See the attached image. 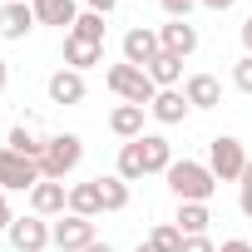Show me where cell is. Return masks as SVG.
<instances>
[{
  "instance_id": "6da1fadb",
  "label": "cell",
  "mask_w": 252,
  "mask_h": 252,
  "mask_svg": "<svg viewBox=\"0 0 252 252\" xmlns=\"http://www.w3.org/2000/svg\"><path fill=\"white\" fill-rule=\"evenodd\" d=\"M163 178H168V188H173L178 203H208V198L218 193L213 168H208V163H193V158H173V168H168Z\"/></svg>"
},
{
  "instance_id": "7a4b0ae2",
  "label": "cell",
  "mask_w": 252,
  "mask_h": 252,
  "mask_svg": "<svg viewBox=\"0 0 252 252\" xmlns=\"http://www.w3.org/2000/svg\"><path fill=\"white\" fill-rule=\"evenodd\" d=\"M79 163H84V139H79V134H50V139H45V154H40V173H45V178L64 183Z\"/></svg>"
},
{
  "instance_id": "3957f363",
  "label": "cell",
  "mask_w": 252,
  "mask_h": 252,
  "mask_svg": "<svg viewBox=\"0 0 252 252\" xmlns=\"http://www.w3.org/2000/svg\"><path fill=\"white\" fill-rule=\"evenodd\" d=\"M104 84L124 99V104H154V94H158V84L149 79V69H139V64H129V60H119V64H109L104 69Z\"/></svg>"
},
{
  "instance_id": "277c9868",
  "label": "cell",
  "mask_w": 252,
  "mask_h": 252,
  "mask_svg": "<svg viewBox=\"0 0 252 252\" xmlns=\"http://www.w3.org/2000/svg\"><path fill=\"white\" fill-rule=\"evenodd\" d=\"M208 168H213L218 183H242V168H247V149H242V139L218 134V139L208 144Z\"/></svg>"
},
{
  "instance_id": "5b68a950",
  "label": "cell",
  "mask_w": 252,
  "mask_h": 252,
  "mask_svg": "<svg viewBox=\"0 0 252 252\" xmlns=\"http://www.w3.org/2000/svg\"><path fill=\"white\" fill-rule=\"evenodd\" d=\"M50 242L60 252H84L94 237V218H79V213H60V222H50Z\"/></svg>"
},
{
  "instance_id": "8992f818",
  "label": "cell",
  "mask_w": 252,
  "mask_h": 252,
  "mask_svg": "<svg viewBox=\"0 0 252 252\" xmlns=\"http://www.w3.org/2000/svg\"><path fill=\"white\" fill-rule=\"evenodd\" d=\"M40 178H45V173H40V163H35V158H25V154H15V149H5V144H0V188L30 193Z\"/></svg>"
},
{
  "instance_id": "52a82bcc",
  "label": "cell",
  "mask_w": 252,
  "mask_h": 252,
  "mask_svg": "<svg viewBox=\"0 0 252 252\" xmlns=\"http://www.w3.org/2000/svg\"><path fill=\"white\" fill-rule=\"evenodd\" d=\"M5 237H10L15 252H45V247H50V222H45L40 213H30V218H15Z\"/></svg>"
},
{
  "instance_id": "ba28073f",
  "label": "cell",
  "mask_w": 252,
  "mask_h": 252,
  "mask_svg": "<svg viewBox=\"0 0 252 252\" xmlns=\"http://www.w3.org/2000/svg\"><path fill=\"white\" fill-rule=\"evenodd\" d=\"M158 30H149V25H134V30H124V60L129 64H139V69H149L154 60H158Z\"/></svg>"
},
{
  "instance_id": "9c48e42d",
  "label": "cell",
  "mask_w": 252,
  "mask_h": 252,
  "mask_svg": "<svg viewBox=\"0 0 252 252\" xmlns=\"http://www.w3.org/2000/svg\"><path fill=\"white\" fill-rule=\"evenodd\" d=\"M35 5H25V0H5L0 5V40H25L35 30Z\"/></svg>"
},
{
  "instance_id": "30bf717a",
  "label": "cell",
  "mask_w": 252,
  "mask_h": 252,
  "mask_svg": "<svg viewBox=\"0 0 252 252\" xmlns=\"http://www.w3.org/2000/svg\"><path fill=\"white\" fill-rule=\"evenodd\" d=\"M64 208H69V188H64V183L40 178V183L30 188V213H40V218H60Z\"/></svg>"
},
{
  "instance_id": "8fae6325",
  "label": "cell",
  "mask_w": 252,
  "mask_h": 252,
  "mask_svg": "<svg viewBox=\"0 0 252 252\" xmlns=\"http://www.w3.org/2000/svg\"><path fill=\"white\" fill-rule=\"evenodd\" d=\"M45 94H50V104H84L89 84H84V74H79V69H55V74H50V84H45Z\"/></svg>"
},
{
  "instance_id": "7c38bea8",
  "label": "cell",
  "mask_w": 252,
  "mask_h": 252,
  "mask_svg": "<svg viewBox=\"0 0 252 252\" xmlns=\"http://www.w3.org/2000/svg\"><path fill=\"white\" fill-rule=\"evenodd\" d=\"M158 45H163L168 55L188 60V55L198 50V25H188V20H168V25H158Z\"/></svg>"
},
{
  "instance_id": "4fadbf2b",
  "label": "cell",
  "mask_w": 252,
  "mask_h": 252,
  "mask_svg": "<svg viewBox=\"0 0 252 252\" xmlns=\"http://www.w3.org/2000/svg\"><path fill=\"white\" fill-rule=\"evenodd\" d=\"M30 5H35V20L40 25H55V30H74V20H79V5H74V0H30Z\"/></svg>"
},
{
  "instance_id": "5bb4252c",
  "label": "cell",
  "mask_w": 252,
  "mask_h": 252,
  "mask_svg": "<svg viewBox=\"0 0 252 252\" xmlns=\"http://www.w3.org/2000/svg\"><path fill=\"white\" fill-rule=\"evenodd\" d=\"M183 94H188L193 109H218V104H222V84H218V74H188V79H183Z\"/></svg>"
},
{
  "instance_id": "9a60e30c",
  "label": "cell",
  "mask_w": 252,
  "mask_h": 252,
  "mask_svg": "<svg viewBox=\"0 0 252 252\" xmlns=\"http://www.w3.org/2000/svg\"><path fill=\"white\" fill-rule=\"evenodd\" d=\"M188 109H193V104H188V94H183V89H158V94H154V104H149V114H154L158 124H183V119H188Z\"/></svg>"
},
{
  "instance_id": "2e32d148",
  "label": "cell",
  "mask_w": 252,
  "mask_h": 252,
  "mask_svg": "<svg viewBox=\"0 0 252 252\" xmlns=\"http://www.w3.org/2000/svg\"><path fill=\"white\" fill-rule=\"evenodd\" d=\"M144 104H119L114 114H109V129L124 139V144H134V139H144Z\"/></svg>"
},
{
  "instance_id": "e0dca14e",
  "label": "cell",
  "mask_w": 252,
  "mask_h": 252,
  "mask_svg": "<svg viewBox=\"0 0 252 252\" xmlns=\"http://www.w3.org/2000/svg\"><path fill=\"white\" fill-rule=\"evenodd\" d=\"M104 60V45H94V40H79V35H64V69H94Z\"/></svg>"
},
{
  "instance_id": "ac0fdd59",
  "label": "cell",
  "mask_w": 252,
  "mask_h": 252,
  "mask_svg": "<svg viewBox=\"0 0 252 252\" xmlns=\"http://www.w3.org/2000/svg\"><path fill=\"white\" fill-rule=\"evenodd\" d=\"M69 213H79V218H99V213H104L99 178H89V183H74V188H69Z\"/></svg>"
},
{
  "instance_id": "d6986e66",
  "label": "cell",
  "mask_w": 252,
  "mask_h": 252,
  "mask_svg": "<svg viewBox=\"0 0 252 252\" xmlns=\"http://www.w3.org/2000/svg\"><path fill=\"white\" fill-rule=\"evenodd\" d=\"M139 144H144V168H149V173H168V168H173V144H168L163 134H144Z\"/></svg>"
},
{
  "instance_id": "ffe728a7",
  "label": "cell",
  "mask_w": 252,
  "mask_h": 252,
  "mask_svg": "<svg viewBox=\"0 0 252 252\" xmlns=\"http://www.w3.org/2000/svg\"><path fill=\"white\" fill-rule=\"evenodd\" d=\"M149 79H154L158 89H178V79H183V60L168 55V50H158V60L149 64Z\"/></svg>"
},
{
  "instance_id": "44dd1931",
  "label": "cell",
  "mask_w": 252,
  "mask_h": 252,
  "mask_svg": "<svg viewBox=\"0 0 252 252\" xmlns=\"http://www.w3.org/2000/svg\"><path fill=\"white\" fill-rule=\"evenodd\" d=\"M173 222H178L183 237H203L213 218H208V203H178V218H173Z\"/></svg>"
},
{
  "instance_id": "7402d4cb",
  "label": "cell",
  "mask_w": 252,
  "mask_h": 252,
  "mask_svg": "<svg viewBox=\"0 0 252 252\" xmlns=\"http://www.w3.org/2000/svg\"><path fill=\"white\" fill-rule=\"evenodd\" d=\"M144 173H149V168H144V144L134 139V144L119 149V178H124V183H139Z\"/></svg>"
},
{
  "instance_id": "603a6c76",
  "label": "cell",
  "mask_w": 252,
  "mask_h": 252,
  "mask_svg": "<svg viewBox=\"0 0 252 252\" xmlns=\"http://www.w3.org/2000/svg\"><path fill=\"white\" fill-rule=\"evenodd\" d=\"M5 149H15V154H25V158H35L40 163V154H45V139H35L25 124H15V129L5 134Z\"/></svg>"
},
{
  "instance_id": "cb8c5ba5",
  "label": "cell",
  "mask_w": 252,
  "mask_h": 252,
  "mask_svg": "<svg viewBox=\"0 0 252 252\" xmlns=\"http://www.w3.org/2000/svg\"><path fill=\"white\" fill-rule=\"evenodd\" d=\"M99 193H104V213H124V208H129V183H124L119 173L99 178Z\"/></svg>"
},
{
  "instance_id": "d4e9b609",
  "label": "cell",
  "mask_w": 252,
  "mask_h": 252,
  "mask_svg": "<svg viewBox=\"0 0 252 252\" xmlns=\"http://www.w3.org/2000/svg\"><path fill=\"white\" fill-rule=\"evenodd\" d=\"M104 30H109V25H104V15H99V10H79V20H74V30H69V35L104 45Z\"/></svg>"
},
{
  "instance_id": "484cf974",
  "label": "cell",
  "mask_w": 252,
  "mask_h": 252,
  "mask_svg": "<svg viewBox=\"0 0 252 252\" xmlns=\"http://www.w3.org/2000/svg\"><path fill=\"white\" fill-rule=\"evenodd\" d=\"M149 242H154L158 252H183V232H178V222H158V227L149 232Z\"/></svg>"
},
{
  "instance_id": "4316f807",
  "label": "cell",
  "mask_w": 252,
  "mask_h": 252,
  "mask_svg": "<svg viewBox=\"0 0 252 252\" xmlns=\"http://www.w3.org/2000/svg\"><path fill=\"white\" fill-rule=\"evenodd\" d=\"M232 84H237L242 94H252V55H242V60L232 64Z\"/></svg>"
},
{
  "instance_id": "83f0119b",
  "label": "cell",
  "mask_w": 252,
  "mask_h": 252,
  "mask_svg": "<svg viewBox=\"0 0 252 252\" xmlns=\"http://www.w3.org/2000/svg\"><path fill=\"white\" fill-rule=\"evenodd\" d=\"M158 5L168 10V20H188V10L198 5V0H158Z\"/></svg>"
},
{
  "instance_id": "f1b7e54d",
  "label": "cell",
  "mask_w": 252,
  "mask_h": 252,
  "mask_svg": "<svg viewBox=\"0 0 252 252\" xmlns=\"http://www.w3.org/2000/svg\"><path fill=\"white\" fill-rule=\"evenodd\" d=\"M183 252H218V247H213V237L203 232V237H183Z\"/></svg>"
},
{
  "instance_id": "f546056e",
  "label": "cell",
  "mask_w": 252,
  "mask_h": 252,
  "mask_svg": "<svg viewBox=\"0 0 252 252\" xmlns=\"http://www.w3.org/2000/svg\"><path fill=\"white\" fill-rule=\"evenodd\" d=\"M237 208H242V218H252V188L247 183H237Z\"/></svg>"
},
{
  "instance_id": "4dcf8cb0",
  "label": "cell",
  "mask_w": 252,
  "mask_h": 252,
  "mask_svg": "<svg viewBox=\"0 0 252 252\" xmlns=\"http://www.w3.org/2000/svg\"><path fill=\"white\" fill-rule=\"evenodd\" d=\"M218 252H252V242H247V237H227Z\"/></svg>"
},
{
  "instance_id": "1f68e13d",
  "label": "cell",
  "mask_w": 252,
  "mask_h": 252,
  "mask_svg": "<svg viewBox=\"0 0 252 252\" xmlns=\"http://www.w3.org/2000/svg\"><path fill=\"white\" fill-rule=\"evenodd\" d=\"M10 222H15V213H10V203H5V193H0V232H10Z\"/></svg>"
},
{
  "instance_id": "d6a6232c",
  "label": "cell",
  "mask_w": 252,
  "mask_h": 252,
  "mask_svg": "<svg viewBox=\"0 0 252 252\" xmlns=\"http://www.w3.org/2000/svg\"><path fill=\"white\" fill-rule=\"evenodd\" d=\"M198 5H208V10H232L237 0H198Z\"/></svg>"
},
{
  "instance_id": "836d02e7",
  "label": "cell",
  "mask_w": 252,
  "mask_h": 252,
  "mask_svg": "<svg viewBox=\"0 0 252 252\" xmlns=\"http://www.w3.org/2000/svg\"><path fill=\"white\" fill-rule=\"evenodd\" d=\"M114 5H119V0H89V10H99V15H109Z\"/></svg>"
},
{
  "instance_id": "e575fe53",
  "label": "cell",
  "mask_w": 252,
  "mask_h": 252,
  "mask_svg": "<svg viewBox=\"0 0 252 252\" xmlns=\"http://www.w3.org/2000/svg\"><path fill=\"white\" fill-rule=\"evenodd\" d=\"M242 45H247V55H252V15H247V25H242Z\"/></svg>"
},
{
  "instance_id": "d590c367",
  "label": "cell",
  "mask_w": 252,
  "mask_h": 252,
  "mask_svg": "<svg viewBox=\"0 0 252 252\" xmlns=\"http://www.w3.org/2000/svg\"><path fill=\"white\" fill-rule=\"evenodd\" d=\"M5 84H10V64L0 60V94H5Z\"/></svg>"
},
{
  "instance_id": "8d00e7d4",
  "label": "cell",
  "mask_w": 252,
  "mask_h": 252,
  "mask_svg": "<svg viewBox=\"0 0 252 252\" xmlns=\"http://www.w3.org/2000/svg\"><path fill=\"white\" fill-rule=\"evenodd\" d=\"M84 252H114V247H109V242H89Z\"/></svg>"
},
{
  "instance_id": "74e56055",
  "label": "cell",
  "mask_w": 252,
  "mask_h": 252,
  "mask_svg": "<svg viewBox=\"0 0 252 252\" xmlns=\"http://www.w3.org/2000/svg\"><path fill=\"white\" fill-rule=\"evenodd\" d=\"M242 183H247V188H252V158H247V168H242Z\"/></svg>"
},
{
  "instance_id": "f35d334b",
  "label": "cell",
  "mask_w": 252,
  "mask_h": 252,
  "mask_svg": "<svg viewBox=\"0 0 252 252\" xmlns=\"http://www.w3.org/2000/svg\"><path fill=\"white\" fill-rule=\"evenodd\" d=\"M134 252H158V247H154V242H149V237H144V242H139V247H134Z\"/></svg>"
},
{
  "instance_id": "ab89813d",
  "label": "cell",
  "mask_w": 252,
  "mask_h": 252,
  "mask_svg": "<svg viewBox=\"0 0 252 252\" xmlns=\"http://www.w3.org/2000/svg\"><path fill=\"white\" fill-rule=\"evenodd\" d=\"M0 139H5V124H0Z\"/></svg>"
},
{
  "instance_id": "60d3db41",
  "label": "cell",
  "mask_w": 252,
  "mask_h": 252,
  "mask_svg": "<svg viewBox=\"0 0 252 252\" xmlns=\"http://www.w3.org/2000/svg\"><path fill=\"white\" fill-rule=\"evenodd\" d=\"M25 5H30V0H25Z\"/></svg>"
}]
</instances>
